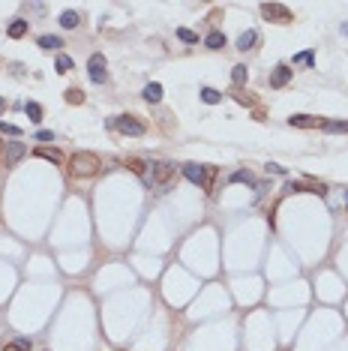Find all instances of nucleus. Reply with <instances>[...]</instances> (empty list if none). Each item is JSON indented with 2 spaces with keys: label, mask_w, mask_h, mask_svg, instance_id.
Wrapping results in <instances>:
<instances>
[{
  "label": "nucleus",
  "mask_w": 348,
  "mask_h": 351,
  "mask_svg": "<svg viewBox=\"0 0 348 351\" xmlns=\"http://www.w3.org/2000/svg\"><path fill=\"white\" fill-rule=\"evenodd\" d=\"M264 168H267V174H285V168L282 165H276V162H267Z\"/></svg>",
  "instance_id": "30"
},
{
  "label": "nucleus",
  "mask_w": 348,
  "mask_h": 351,
  "mask_svg": "<svg viewBox=\"0 0 348 351\" xmlns=\"http://www.w3.org/2000/svg\"><path fill=\"white\" fill-rule=\"evenodd\" d=\"M237 102H243V105H252V96H243V93H234Z\"/></svg>",
  "instance_id": "31"
},
{
  "label": "nucleus",
  "mask_w": 348,
  "mask_h": 351,
  "mask_svg": "<svg viewBox=\"0 0 348 351\" xmlns=\"http://www.w3.org/2000/svg\"><path fill=\"white\" fill-rule=\"evenodd\" d=\"M3 351H27V339H18V342H9V345H3Z\"/></svg>",
  "instance_id": "27"
},
{
  "label": "nucleus",
  "mask_w": 348,
  "mask_h": 351,
  "mask_svg": "<svg viewBox=\"0 0 348 351\" xmlns=\"http://www.w3.org/2000/svg\"><path fill=\"white\" fill-rule=\"evenodd\" d=\"M24 153H27V147H24L21 141H9V144L3 147V159H6V165H15Z\"/></svg>",
  "instance_id": "7"
},
{
  "label": "nucleus",
  "mask_w": 348,
  "mask_h": 351,
  "mask_svg": "<svg viewBox=\"0 0 348 351\" xmlns=\"http://www.w3.org/2000/svg\"><path fill=\"white\" fill-rule=\"evenodd\" d=\"M231 183H249V186H255V177L249 168H237V171H231V177H228Z\"/></svg>",
  "instance_id": "13"
},
{
  "label": "nucleus",
  "mask_w": 348,
  "mask_h": 351,
  "mask_svg": "<svg viewBox=\"0 0 348 351\" xmlns=\"http://www.w3.org/2000/svg\"><path fill=\"white\" fill-rule=\"evenodd\" d=\"M312 66L315 63V54H312V51H300V54H294V66Z\"/></svg>",
  "instance_id": "24"
},
{
  "label": "nucleus",
  "mask_w": 348,
  "mask_h": 351,
  "mask_svg": "<svg viewBox=\"0 0 348 351\" xmlns=\"http://www.w3.org/2000/svg\"><path fill=\"white\" fill-rule=\"evenodd\" d=\"M204 45H207L210 51H219V48H225V33H222V30H210L207 36H204Z\"/></svg>",
  "instance_id": "11"
},
{
  "label": "nucleus",
  "mask_w": 348,
  "mask_h": 351,
  "mask_svg": "<svg viewBox=\"0 0 348 351\" xmlns=\"http://www.w3.org/2000/svg\"><path fill=\"white\" fill-rule=\"evenodd\" d=\"M36 141H54V132H48V129H39V132H36Z\"/></svg>",
  "instance_id": "29"
},
{
  "label": "nucleus",
  "mask_w": 348,
  "mask_h": 351,
  "mask_svg": "<svg viewBox=\"0 0 348 351\" xmlns=\"http://www.w3.org/2000/svg\"><path fill=\"white\" fill-rule=\"evenodd\" d=\"M3 111H6V99L0 96V114H3Z\"/></svg>",
  "instance_id": "32"
},
{
  "label": "nucleus",
  "mask_w": 348,
  "mask_h": 351,
  "mask_svg": "<svg viewBox=\"0 0 348 351\" xmlns=\"http://www.w3.org/2000/svg\"><path fill=\"white\" fill-rule=\"evenodd\" d=\"M246 75H249V72H246V66H243V63H237L234 69H231V81H234L237 87H240V84H246Z\"/></svg>",
  "instance_id": "19"
},
{
  "label": "nucleus",
  "mask_w": 348,
  "mask_h": 351,
  "mask_svg": "<svg viewBox=\"0 0 348 351\" xmlns=\"http://www.w3.org/2000/svg\"><path fill=\"white\" fill-rule=\"evenodd\" d=\"M78 12H72V9H66L64 15H60V27H66V30H72V27H78Z\"/></svg>",
  "instance_id": "15"
},
{
  "label": "nucleus",
  "mask_w": 348,
  "mask_h": 351,
  "mask_svg": "<svg viewBox=\"0 0 348 351\" xmlns=\"http://www.w3.org/2000/svg\"><path fill=\"white\" fill-rule=\"evenodd\" d=\"M201 99H204L207 105H216V102H222V93L213 90V87H201Z\"/></svg>",
  "instance_id": "20"
},
{
  "label": "nucleus",
  "mask_w": 348,
  "mask_h": 351,
  "mask_svg": "<svg viewBox=\"0 0 348 351\" xmlns=\"http://www.w3.org/2000/svg\"><path fill=\"white\" fill-rule=\"evenodd\" d=\"M99 165L102 159L90 153V150H81V153H75L72 159H69V174L75 177V180H84V177H93L96 171H99Z\"/></svg>",
  "instance_id": "1"
},
{
  "label": "nucleus",
  "mask_w": 348,
  "mask_h": 351,
  "mask_svg": "<svg viewBox=\"0 0 348 351\" xmlns=\"http://www.w3.org/2000/svg\"><path fill=\"white\" fill-rule=\"evenodd\" d=\"M24 111H27V117H30L33 123H39V120H42V105H39V102H27V105H24Z\"/></svg>",
  "instance_id": "21"
},
{
  "label": "nucleus",
  "mask_w": 348,
  "mask_h": 351,
  "mask_svg": "<svg viewBox=\"0 0 348 351\" xmlns=\"http://www.w3.org/2000/svg\"><path fill=\"white\" fill-rule=\"evenodd\" d=\"M66 102H69V105H81V102H84V90L69 87V90H66Z\"/></svg>",
  "instance_id": "22"
},
{
  "label": "nucleus",
  "mask_w": 348,
  "mask_h": 351,
  "mask_svg": "<svg viewBox=\"0 0 348 351\" xmlns=\"http://www.w3.org/2000/svg\"><path fill=\"white\" fill-rule=\"evenodd\" d=\"M174 180H177V174H174V165H168V162H150V171L144 177V183L156 186L159 192H168L174 186Z\"/></svg>",
  "instance_id": "2"
},
{
  "label": "nucleus",
  "mask_w": 348,
  "mask_h": 351,
  "mask_svg": "<svg viewBox=\"0 0 348 351\" xmlns=\"http://www.w3.org/2000/svg\"><path fill=\"white\" fill-rule=\"evenodd\" d=\"M33 153H36L39 159H48V162H54V165H60V162H64V153H60L57 147H36Z\"/></svg>",
  "instance_id": "10"
},
{
  "label": "nucleus",
  "mask_w": 348,
  "mask_h": 351,
  "mask_svg": "<svg viewBox=\"0 0 348 351\" xmlns=\"http://www.w3.org/2000/svg\"><path fill=\"white\" fill-rule=\"evenodd\" d=\"M177 39H183V42H198V33L186 30V27H177Z\"/></svg>",
  "instance_id": "25"
},
{
  "label": "nucleus",
  "mask_w": 348,
  "mask_h": 351,
  "mask_svg": "<svg viewBox=\"0 0 348 351\" xmlns=\"http://www.w3.org/2000/svg\"><path fill=\"white\" fill-rule=\"evenodd\" d=\"M324 132H348V120H330V123H321Z\"/></svg>",
  "instance_id": "23"
},
{
  "label": "nucleus",
  "mask_w": 348,
  "mask_h": 351,
  "mask_svg": "<svg viewBox=\"0 0 348 351\" xmlns=\"http://www.w3.org/2000/svg\"><path fill=\"white\" fill-rule=\"evenodd\" d=\"M126 168H129V171H135V174H141V180H144V177H147V171H150L144 162L135 159V156H132V159H126Z\"/></svg>",
  "instance_id": "18"
},
{
  "label": "nucleus",
  "mask_w": 348,
  "mask_h": 351,
  "mask_svg": "<svg viewBox=\"0 0 348 351\" xmlns=\"http://www.w3.org/2000/svg\"><path fill=\"white\" fill-rule=\"evenodd\" d=\"M57 72H72V57L60 54V57H57Z\"/></svg>",
  "instance_id": "26"
},
{
  "label": "nucleus",
  "mask_w": 348,
  "mask_h": 351,
  "mask_svg": "<svg viewBox=\"0 0 348 351\" xmlns=\"http://www.w3.org/2000/svg\"><path fill=\"white\" fill-rule=\"evenodd\" d=\"M261 15H264L267 21H276V24H288V21H291V12H288V6H282V3H264V6H261Z\"/></svg>",
  "instance_id": "5"
},
{
  "label": "nucleus",
  "mask_w": 348,
  "mask_h": 351,
  "mask_svg": "<svg viewBox=\"0 0 348 351\" xmlns=\"http://www.w3.org/2000/svg\"><path fill=\"white\" fill-rule=\"evenodd\" d=\"M288 123H291V126H300V129H315V126H321L324 120L309 117V114H291V117H288Z\"/></svg>",
  "instance_id": "9"
},
{
  "label": "nucleus",
  "mask_w": 348,
  "mask_h": 351,
  "mask_svg": "<svg viewBox=\"0 0 348 351\" xmlns=\"http://www.w3.org/2000/svg\"><path fill=\"white\" fill-rule=\"evenodd\" d=\"M345 198H348V195H345Z\"/></svg>",
  "instance_id": "34"
},
{
  "label": "nucleus",
  "mask_w": 348,
  "mask_h": 351,
  "mask_svg": "<svg viewBox=\"0 0 348 351\" xmlns=\"http://www.w3.org/2000/svg\"><path fill=\"white\" fill-rule=\"evenodd\" d=\"M141 96H144L147 102H159V99H162V84H156V81H153V84H147Z\"/></svg>",
  "instance_id": "17"
},
{
  "label": "nucleus",
  "mask_w": 348,
  "mask_h": 351,
  "mask_svg": "<svg viewBox=\"0 0 348 351\" xmlns=\"http://www.w3.org/2000/svg\"><path fill=\"white\" fill-rule=\"evenodd\" d=\"M105 57H102V54H93V57H90V60H87V75H90V81H93V84H105V81H108V72H105Z\"/></svg>",
  "instance_id": "6"
},
{
  "label": "nucleus",
  "mask_w": 348,
  "mask_h": 351,
  "mask_svg": "<svg viewBox=\"0 0 348 351\" xmlns=\"http://www.w3.org/2000/svg\"><path fill=\"white\" fill-rule=\"evenodd\" d=\"M183 177L195 183V186H201V189L213 192V177H216V168L213 165H195V162H186L183 165Z\"/></svg>",
  "instance_id": "3"
},
{
  "label": "nucleus",
  "mask_w": 348,
  "mask_h": 351,
  "mask_svg": "<svg viewBox=\"0 0 348 351\" xmlns=\"http://www.w3.org/2000/svg\"><path fill=\"white\" fill-rule=\"evenodd\" d=\"M0 156H3V141H0Z\"/></svg>",
  "instance_id": "33"
},
{
  "label": "nucleus",
  "mask_w": 348,
  "mask_h": 351,
  "mask_svg": "<svg viewBox=\"0 0 348 351\" xmlns=\"http://www.w3.org/2000/svg\"><path fill=\"white\" fill-rule=\"evenodd\" d=\"M291 66H285V63H279L273 72H270V87H285L288 81H291Z\"/></svg>",
  "instance_id": "8"
},
{
  "label": "nucleus",
  "mask_w": 348,
  "mask_h": 351,
  "mask_svg": "<svg viewBox=\"0 0 348 351\" xmlns=\"http://www.w3.org/2000/svg\"><path fill=\"white\" fill-rule=\"evenodd\" d=\"M255 42H258V33H255V30H246V33H240V36H237V48H240V51L255 48Z\"/></svg>",
  "instance_id": "12"
},
{
  "label": "nucleus",
  "mask_w": 348,
  "mask_h": 351,
  "mask_svg": "<svg viewBox=\"0 0 348 351\" xmlns=\"http://www.w3.org/2000/svg\"><path fill=\"white\" fill-rule=\"evenodd\" d=\"M60 45H64L60 36H39V48H45V51H57Z\"/></svg>",
  "instance_id": "14"
},
{
  "label": "nucleus",
  "mask_w": 348,
  "mask_h": 351,
  "mask_svg": "<svg viewBox=\"0 0 348 351\" xmlns=\"http://www.w3.org/2000/svg\"><path fill=\"white\" fill-rule=\"evenodd\" d=\"M111 126L117 129V132H123V135H144V132H147V126H144L141 120H135V117H129V114L111 117Z\"/></svg>",
  "instance_id": "4"
},
{
  "label": "nucleus",
  "mask_w": 348,
  "mask_h": 351,
  "mask_svg": "<svg viewBox=\"0 0 348 351\" xmlns=\"http://www.w3.org/2000/svg\"><path fill=\"white\" fill-rule=\"evenodd\" d=\"M24 33H27V21H24V18H15V21L9 24V36H12V39H21Z\"/></svg>",
  "instance_id": "16"
},
{
  "label": "nucleus",
  "mask_w": 348,
  "mask_h": 351,
  "mask_svg": "<svg viewBox=\"0 0 348 351\" xmlns=\"http://www.w3.org/2000/svg\"><path fill=\"white\" fill-rule=\"evenodd\" d=\"M0 132H3V135H21V129H18V126H12V123H6V120L0 123Z\"/></svg>",
  "instance_id": "28"
}]
</instances>
